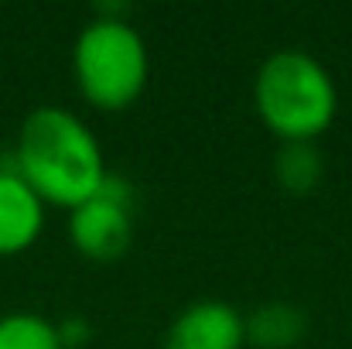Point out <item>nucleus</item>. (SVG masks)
<instances>
[{"mask_svg":"<svg viewBox=\"0 0 352 349\" xmlns=\"http://www.w3.org/2000/svg\"><path fill=\"white\" fill-rule=\"evenodd\" d=\"M14 171L45 202L76 209L107 182V158L82 116L65 107H38L24 116L14 147Z\"/></svg>","mask_w":352,"mask_h":349,"instance_id":"1","label":"nucleus"},{"mask_svg":"<svg viewBox=\"0 0 352 349\" xmlns=\"http://www.w3.org/2000/svg\"><path fill=\"white\" fill-rule=\"evenodd\" d=\"M253 107L280 144H315V137H322L336 120L339 93L329 69L315 55L280 48L256 69Z\"/></svg>","mask_w":352,"mask_h":349,"instance_id":"2","label":"nucleus"},{"mask_svg":"<svg viewBox=\"0 0 352 349\" xmlns=\"http://www.w3.org/2000/svg\"><path fill=\"white\" fill-rule=\"evenodd\" d=\"M72 72L86 103L96 110H126L147 86V45L130 21L100 14L72 45Z\"/></svg>","mask_w":352,"mask_h":349,"instance_id":"3","label":"nucleus"},{"mask_svg":"<svg viewBox=\"0 0 352 349\" xmlns=\"http://www.w3.org/2000/svg\"><path fill=\"white\" fill-rule=\"evenodd\" d=\"M69 240L89 260H117L133 240L130 185L107 175L103 189L69 213Z\"/></svg>","mask_w":352,"mask_h":349,"instance_id":"4","label":"nucleus"},{"mask_svg":"<svg viewBox=\"0 0 352 349\" xmlns=\"http://www.w3.org/2000/svg\"><path fill=\"white\" fill-rule=\"evenodd\" d=\"M246 346V315L230 302H195L175 315L164 332V349H243Z\"/></svg>","mask_w":352,"mask_h":349,"instance_id":"5","label":"nucleus"},{"mask_svg":"<svg viewBox=\"0 0 352 349\" xmlns=\"http://www.w3.org/2000/svg\"><path fill=\"white\" fill-rule=\"evenodd\" d=\"M45 230V202L14 168H0V257H17Z\"/></svg>","mask_w":352,"mask_h":349,"instance_id":"6","label":"nucleus"},{"mask_svg":"<svg viewBox=\"0 0 352 349\" xmlns=\"http://www.w3.org/2000/svg\"><path fill=\"white\" fill-rule=\"evenodd\" d=\"M305 336V315L294 305H263L246 319V343L260 349H291Z\"/></svg>","mask_w":352,"mask_h":349,"instance_id":"7","label":"nucleus"},{"mask_svg":"<svg viewBox=\"0 0 352 349\" xmlns=\"http://www.w3.org/2000/svg\"><path fill=\"white\" fill-rule=\"evenodd\" d=\"M322 175H325V161H322L315 144H305V140L280 144V151L274 158V178H277V185L284 192L308 195V192L318 189Z\"/></svg>","mask_w":352,"mask_h":349,"instance_id":"8","label":"nucleus"},{"mask_svg":"<svg viewBox=\"0 0 352 349\" xmlns=\"http://www.w3.org/2000/svg\"><path fill=\"white\" fill-rule=\"evenodd\" d=\"M0 349H65L62 329L34 312L0 315Z\"/></svg>","mask_w":352,"mask_h":349,"instance_id":"9","label":"nucleus"}]
</instances>
